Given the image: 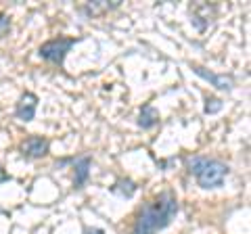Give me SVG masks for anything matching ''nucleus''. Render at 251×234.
I'll list each match as a JSON object with an SVG mask.
<instances>
[{
  "mask_svg": "<svg viewBox=\"0 0 251 234\" xmlns=\"http://www.w3.org/2000/svg\"><path fill=\"white\" fill-rule=\"evenodd\" d=\"M178 199L172 190L159 192L155 199L145 203L132 226V234H157L166 230L172 220L178 215Z\"/></svg>",
  "mask_w": 251,
  "mask_h": 234,
  "instance_id": "nucleus-1",
  "label": "nucleus"
},
{
  "mask_svg": "<svg viewBox=\"0 0 251 234\" xmlns=\"http://www.w3.org/2000/svg\"><path fill=\"white\" fill-rule=\"evenodd\" d=\"M186 169L188 174L195 176V180L201 188H218L222 186L226 176H228V165L218 159H209L203 155H195V157L186 159Z\"/></svg>",
  "mask_w": 251,
  "mask_h": 234,
  "instance_id": "nucleus-2",
  "label": "nucleus"
},
{
  "mask_svg": "<svg viewBox=\"0 0 251 234\" xmlns=\"http://www.w3.org/2000/svg\"><path fill=\"white\" fill-rule=\"evenodd\" d=\"M77 42H80V38H67V36L52 38V40H46L40 48H38V54H40V59L61 67L63 63H65L67 52L72 50Z\"/></svg>",
  "mask_w": 251,
  "mask_h": 234,
  "instance_id": "nucleus-3",
  "label": "nucleus"
},
{
  "mask_svg": "<svg viewBox=\"0 0 251 234\" xmlns=\"http://www.w3.org/2000/svg\"><path fill=\"white\" fill-rule=\"evenodd\" d=\"M49 151H50V140L44 138V136H27L19 144L21 157L23 159H29V161H36V159L46 157Z\"/></svg>",
  "mask_w": 251,
  "mask_h": 234,
  "instance_id": "nucleus-4",
  "label": "nucleus"
},
{
  "mask_svg": "<svg viewBox=\"0 0 251 234\" xmlns=\"http://www.w3.org/2000/svg\"><path fill=\"white\" fill-rule=\"evenodd\" d=\"M38 103H40V98H38L34 92H23L17 100V105H15V115H17V119L25 121V123L34 119Z\"/></svg>",
  "mask_w": 251,
  "mask_h": 234,
  "instance_id": "nucleus-5",
  "label": "nucleus"
},
{
  "mask_svg": "<svg viewBox=\"0 0 251 234\" xmlns=\"http://www.w3.org/2000/svg\"><path fill=\"white\" fill-rule=\"evenodd\" d=\"M193 67V71L197 73L199 77H203V80H207L214 88L218 90H232V86H234V80H232V75H218L214 71H209V69L205 67H201V65H191Z\"/></svg>",
  "mask_w": 251,
  "mask_h": 234,
  "instance_id": "nucleus-6",
  "label": "nucleus"
},
{
  "mask_svg": "<svg viewBox=\"0 0 251 234\" xmlns=\"http://www.w3.org/2000/svg\"><path fill=\"white\" fill-rule=\"evenodd\" d=\"M90 167H92V157H80V159H75L74 161V186L75 188H82V186L88 182V178H90Z\"/></svg>",
  "mask_w": 251,
  "mask_h": 234,
  "instance_id": "nucleus-7",
  "label": "nucleus"
},
{
  "mask_svg": "<svg viewBox=\"0 0 251 234\" xmlns=\"http://www.w3.org/2000/svg\"><path fill=\"white\" fill-rule=\"evenodd\" d=\"M120 6V0H115V2H109V0H97V2H86L80 6V13H84L86 17H99V15L103 13H109Z\"/></svg>",
  "mask_w": 251,
  "mask_h": 234,
  "instance_id": "nucleus-8",
  "label": "nucleus"
},
{
  "mask_svg": "<svg viewBox=\"0 0 251 234\" xmlns=\"http://www.w3.org/2000/svg\"><path fill=\"white\" fill-rule=\"evenodd\" d=\"M159 119H161V115H159V111H157V109H155L151 103H147V105L140 107V113H138V128L151 130V128H155L157 123H159Z\"/></svg>",
  "mask_w": 251,
  "mask_h": 234,
  "instance_id": "nucleus-9",
  "label": "nucleus"
},
{
  "mask_svg": "<svg viewBox=\"0 0 251 234\" xmlns=\"http://www.w3.org/2000/svg\"><path fill=\"white\" fill-rule=\"evenodd\" d=\"M136 190H138V186L134 180H130V178H120V180H115V184L111 186V192L120 194L124 199H132Z\"/></svg>",
  "mask_w": 251,
  "mask_h": 234,
  "instance_id": "nucleus-10",
  "label": "nucleus"
},
{
  "mask_svg": "<svg viewBox=\"0 0 251 234\" xmlns=\"http://www.w3.org/2000/svg\"><path fill=\"white\" fill-rule=\"evenodd\" d=\"M222 107H224V103H222L220 98H214V96H207V98H205V113H207V115L220 113V111H222Z\"/></svg>",
  "mask_w": 251,
  "mask_h": 234,
  "instance_id": "nucleus-11",
  "label": "nucleus"
},
{
  "mask_svg": "<svg viewBox=\"0 0 251 234\" xmlns=\"http://www.w3.org/2000/svg\"><path fill=\"white\" fill-rule=\"evenodd\" d=\"M11 32V17L6 13H0V40Z\"/></svg>",
  "mask_w": 251,
  "mask_h": 234,
  "instance_id": "nucleus-12",
  "label": "nucleus"
},
{
  "mask_svg": "<svg viewBox=\"0 0 251 234\" xmlns=\"http://www.w3.org/2000/svg\"><path fill=\"white\" fill-rule=\"evenodd\" d=\"M11 180V176L6 174V169L2 167V163H0V184H4V182H9Z\"/></svg>",
  "mask_w": 251,
  "mask_h": 234,
  "instance_id": "nucleus-13",
  "label": "nucleus"
},
{
  "mask_svg": "<svg viewBox=\"0 0 251 234\" xmlns=\"http://www.w3.org/2000/svg\"><path fill=\"white\" fill-rule=\"evenodd\" d=\"M84 234H105V230L103 228H86Z\"/></svg>",
  "mask_w": 251,
  "mask_h": 234,
  "instance_id": "nucleus-14",
  "label": "nucleus"
}]
</instances>
